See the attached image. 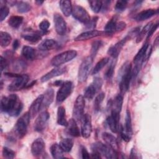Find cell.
Listing matches in <instances>:
<instances>
[{
  "label": "cell",
  "instance_id": "obj_1",
  "mask_svg": "<svg viewBox=\"0 0 159 159\" xmlns=\"http://www.w3.org/2000/svg\"><path fill=\"white\" fill-rule=\"evenodd\" d=\"M22 108L23 104L16 94H12L8 96H4L1 100V111L7 113L11 116H19Z\"/></svg>",
  "mask_w": 159,
  "mask_h": 159
},
{
  "label": "cell",
  "instance_id": "obj_2",
  "mask_svg": "<svg viewBox=\"0 0 159 159\" xmlns=\"http://www.w3.org/2000/svg\"><path fill=\"white\" fill-rule=\"evenodd\" d=\"M131 80L132 65L130 63L126 62L121 67L118 74L119 84L122 93H125L129 90Z\"/></svg>",
  "mask_w": 159,
  "mask_h": 159
},
{
  "label": "cell",
  "instance_id": "obj_3",
  "mask_svg": "<svg viewBox=\"0 0 159 159\" xmlns=\"http://www.w3.org/2000/svg\"><path fill=\"white\" fill-rule=\"evenodd\" d=\"M91 148L93 152L98 153L101 155L106 157V158L114 159L118 158L117 151L114 150L108 145H105L100 142L93 143Z\"/></svg>",
  "mask_w": 159,
  "mask_h": 159
},
{
  "label": "cell",
  "instance_id": "obj_4",
  "mask_svg": "<svg viewBox=\"0 0 159 159\" xmlns=\"http://www.w3.org/2000/svg\"><path fill=\"white\" fill-rule=\"evenodd\" d=\"M30 117L29 112H26L17 120L15 125V132L20 139L25 135Z\"/></svg>",
  "mask_w": 159,
  "mask_h": 159
},
{
  "label": "cell",
  "instance_id": "obj_5",
  "mask_svg": "<svg viewBox=\"0 0 159 159\" xmlns=\"http://www.w3.org/2000/svg\"><path fill=\"white\" fill-rule=\"evenodd\" d=\"M77 55V52L73 50H70L58 54L51 60V64L55 67L71 61Z\"/></svg>",
  "mask_w": 159,
  "mask_h": 159
},
{
  "label": "cell",
  "instance_id": "obj_6",
  "mask_svg": "<svg viewBox=\"0 0 159 159\" xmlns=\"http://www.w3.org/2000/svg\"><path fill=\"white\" fill-rule=\"evenodd\" d=\"M93 58L91 56L86 57L80 65L78 78L80 82L82 83L86 81L87 79L91 68L92 66Z\"/></svg>",
  "mask_w": 159,
  "mask_h": 159
},
{
  "label": "cell",
  "instance_id": "obj_7",
  "mask_svg": "<svg viewBox=\"0 0 159 159\" xmlns=\"http://www.w3.org/2000/svg\"><path fill=\"white\" fill-rule=\"evenodd\" d=\"M85 106L84 98L82 95H79L75 101L73 110V119L76 121L81 120L84 115V108Z\"/></svg>",
  "mask_w": 159,
  "mask_h": 159
},
{
  "label": "cell",
  "instance_id": "obj_8",
  "mask_svg": "<svg viewBox=\"0 0 159 159\" xmlns=\"http://www.w3.org/2000/svg\"><path fill=\"white\" fill-rule=\"evenodd\" d=\"M73 84L70 81L63 82L57 93L56 101L58 104L63 102L71 94Z\"/></svg>",
  "mask_w": 159,
  "mask_h": 159
},
{
  "label": "cell",
  "instance_id": "obj_9",
  "mask_svg": "<svg viewBox=\"0 0 159 159\" xmlns=\"http://www.w3.org/2000/svg\"><path fill=\"white\" fill-rule=\"evenodd\" d=\"M14 80L8 86V90L11 91H19L25 87L27 84L29 77L27 75H19L18 74L17 76L14 78Z\"/></svg>",
  "mask_w": 159,
  "mask_h": 159
},
{
  "label": "cell",
  "instance_id": "obj_10",
  "mask_svg": "<svg viewBox=\"0 0 159 159\" xmlns=\"http://www.w3.org/2000/svg\"><path fill=\"white\" fill-rule=\"evenodd\" d=\"M102 85V80L101 78L96 77L94 78L93 83L85 89L84 98L88 99H93L96 92L101 88Z\"/></svg>",
  "mask_w": 159,
  "mask_h": 159
},
{
  "label": "cell",
  "instance_id": "obj_11",
  "mask_svg": "<svg viewBox=\"0 0 159 159\" xmlns=\"http://www.w3.org/2000/svg\"><path fill=\"white\" fill-rule=\"evenodd\" d=\"M71 14L75 19L82 23L85 24L86 25L91 20L88 12L84 8L80 6L76 5L73 6Z\"/></svg>",
  "mask_w": 159,
  "mask_h": 159
},
{
  "label": "cell",
  "instance_id": "obj_12",
  "mask_svg": "<svg viewBox=\"0 0 159 159\" xmlns=\"http://www.w3.org/2000/svg\"><path fill=\"white\" fill-rule=\"evenodd\" d=\"M50 118V114L47 111L42 112L37 117L34 123V129L37 132H41L45 130L48 119Z\"/></svg>",
  "mask_w": 159,
  "mask_h": 159
},
{
  "label": "cell",
  "instance_id": "obj_13",
  "mask_svg": "<svg viewBox=\"0 0 159 159\" xmlns=\"http://www.w3.org/2000/svg\"><path fill=\"white\" fill-rule=\"evenodd\" d=\"M81 121V134L84 138L87 139L89 137L92 132V124H91V116L88 114H84Z\"/></svg>",
  "mask_w": 159,
  "mask_h": 159
},
{
  "label": "cell",
  "instance_id": "obj_14",
  "mask_svg": "<svg viewBox=\"0 0 159 159\" xmlns=\"http://www.w3.org/2000/svg\"><path fill=\"white\" fill-rule=\"evenodd\" d=\"M119 119L120 112L115 111H111V114L107 118V123L111 130L116 133L119 130Z\"/></svg>",
  "mask_w": 159,
  "mask_h": 159
},
{
  "label": "cell",
  "instance_id": "obj_15",
  "mask_svg": "<svg viewBox=\"0 0 159 159\" xmlns=\"http://www.w3.org/2000/svg\"><path fill=\"white\" fill-rule=\"evenodd\" d=\"M53 22L57 34L60 35H63L66 31V23L63 17L60 14L56 13L53 16Z\"/></svg>",
  "mask_w": 159,
  "mask_h": 159
},
{
  "label": "cell",
  "instance_id": "obj_16",
  "mask_svg": "<svg viewBox=\"0 0 159 159\" xmlns=\"http://www.w3.org/2000/svg\"><path fill=\"white\" fill-rule=\"evenodd\" d=\"M130 39V37L129 35H127L126 37H125L124 39H122L121 40H120L119 42L116 43L115 45L111 46L109 48V50L107 51V53L110 56L113 57L114 59H116L117 57H118V55H119L122 48H123V47L124 46V45L125 44L127 41L128 40H129Z\"/></svg>",
  "mask_w": 159,
  "mask_h": 159
},
{
  "label": "cell",
  "instance_id": "obj_17",
  "mask_svg": "<svg viewBox=\"0 0 159 159\" xmlns=\"http://www.w3.org/2000/svg\"><path fill=\"white\" fill-rule=\"evenodd\" d=\"M45 148V143L42 138L35 139L31 145V152L34 157L40 156Z\"/></svg>",
  "mask_w": 159,
  "mask_h": 159
},
{
  "label": "cell",
  "instance_id": "obj_18",
  "mask_svg": "<svg viewBox=\"0 0 159 159\" xmlns=\"http://www.w3.org/2000/svg\"><path fill=\"white\" fill-rule=\"evenodd\" d=\"M105 34L104 32L99 31L97 30H92L86 31L84 32H83L80 34L79 35H78L75 39V41H83V40H87L91 39H93L94 37H96L98 36H101Z\"/></svg>",
  "mask_w": 159,
  "mask_h": 159
},
{
  "label": "cell",
  "instance_id": "obj_19",
  "mask_svg": "<svg viewBox=\"0 0 159 159\" xmlns=\"http://www.w3.org/2000/svg\"><path fill=\"white\" fill-rule=\"evenodd\" d=\"M65 71H66V68L65 67L57 66V67L53 68V70H52L46 73L45 75H43L41 78L40 80L42 83L46 82V81H48L49 80H50V79H52L54 77H57V76L61 75Z\"/></svg>",
  "mask_w": 159,
  "mask_h": 159
},
{
  "label": "cell",
  "instance_id": "obj_20",
  "mask_svg": "<svg viewBox=\"0 0 159 159\" xmlns=\"http://www.w3.org/2000/svg\"><path fill=\"white\" fill-rule=\"evenodd\" d=\"M43 95L40 94L39 95L31 104L30 106L29 107V112L30 115L31 117H34L40 111L41 109L42 101H43Z\"/></svg>",
  "mask_w": 159,
  "mask_h": 159
},
{
  "label": "cell",
  "instance_id": "obj_21",
  "mask_svg": "<svg viewBox=\"0 0 159 159\" xmlns=\"http://www.w3.org/2000/svg\"><path fill=\"white\" fill-rule=\"evenodd\" d=\"M102 138L107 145H108L114 150L117 151V150L119 149L118 142L116 138L113 135L107 132H104L102 134Z\"/></svg>",
  "mask_w": 159,
  "mask_h": 159
},
{
  "label": "cell",
  "instance_id": "obj_22",
  "mask_svg": "<svg viewBox=\"0 0 159 159\" xmlns=\"http://www.w3.org/2000/svg\"><path fill=\"white\" fill-rule=\"evenodd\" d=\"M148 47L149 44L147 42L145 43L142 45V47L140 48V49L139 50V52L134 58V63L135 65H142L143 62L145 60V57Z\"/></svg>",
  "mask_w": 159,
  "mask_h": 159
},
{
  "label": "cell",
  "instance_id": "obj_23",
  "mask_svg": "<svg viewBox=\"0 0 159 159\" xmlns=\"http://www.w3.org/2000/svg\"><path fill=\"white\" fill-rule=\"evenodd\" d=\"M157 13V10L154 9H148L140 12L135 17V19L137 21H143L150 19Z\"/></svg>",
  "mask_w": 159,
  "mask_h": 159
},
{
  "label": "cell",
  "instance_id": "obj_24",
  "mask_svg": "<svg viewBox=\"0 0 159 159\" xmlns=\"http://www.w3.org/2000/svg\"><path fill=\"white\" fill-rule=\"evenodd\" d=\"M66 127L68 134H70L71 136L78 137L81 135L80 129L76 124V120L73 118L70 119V120L68 121V125Z\"/></svg>",
  "mask_w": 159,
  "mask_h": 159
},
{
  "label": "cell",
  "instance_id": "obj_25",
  "mask_svg": "<svg viewBox=\"0 0 159 159\" xmlns=\"http://www.w3.org/2000/svg\"><path fill=\"white\" fill-rule=\"evenodd\" d=\"M58 46L57 42L53 39H45L43 40L38 46L39 50L47 51L52 50Z\"/></svg>",
  "mask_w": 159,
  "mask_h": 159
},
{
  "label": "cell",
  "instance_id": "obj_26",
  "mask_svg": "<svg viewBox=\"0 0 159 159\" xmlns=\"http://www.w3.org/2000/svg\"><path fill=\"white\" fill-rule=\"evenodd\" d=\"M43 98V101L42 104L41 108H47L48 107L51 103L53 101V97H54V92L52 89H47L44 94Z\"/></svg>",
  "mask_w": 159,
  "mask_h": 159
},
{
  "label": "cell",
  "instance_id": "obj_27",
  "mask_svg": "<svg viewBox=\"0 0 159 159\" xmlns=\"http://www.w3.org/2000/svg\"><path fill=\"white\" fill-rule=\"evenodd\" d=\"M59 4L61 11L65 16L68 17L71 14L73 7L71 5V2L70 1L62 0L60 1Z\"/></svg>",
  "mask_w": 159,
  "mask_h": 159
},
{
  "label": "cell",
  "instance_id": "obj_28",
  "mask_svg": "<svg viewBox=\"0 0 159 159\" xmlns=\"http://www.w3.org/2000/svg\"><path fill=\"white\" fill-rule=\"evenodd\" d=\"M57 123L62 126L66 127L68 121L66 119V111L63 106H59L57 110Z\"/></svg>",
  "mask_w": 159,
  "mask_h": 159
},
{
  "label": "cell",
  "instance_id": "obj_29",
  "mask_svg": "<svg viewBox=\"0 0 159 159\" xmlns=\"http://www.w3.org/2000/svg\"><path fill=\"white\" fill-rule=\"evenodd\" d=\"M50 153L53 158L60 159L64 157L63 152L64 151L62 150L59 144L55 143L51 145L50 147Z\"/></svg>",
  "mask_w": 159,
  "mask_h": 159
},
{
  "label": "cell",
  "instance_id": "obj_30",
  "mask_svg": "<svg viewBox=\"0 0 159 159\" xmlns=\"http://www.w3.org/2000/svg\"><path fill=\"white\" fill-rule=\"evenodd\" d=\"M121 130L125 132L126 134L132 137V121H131V116L129 110L126 111L125 119V129L121 128Z\"/></svg>",
  "mask_w": 159,
  "mask_h": 159
},
{
  "label": "cell",
  "instance_id": "obj_31",
  "mask_svg": "<svg viewBox=\"0 0 159 159\" xmlns=\"http://www.w3.org/2000/svg\"><path fill=\"white\" fill-rule=\"evenodd\" d=\"M116 24H117V18L114 16L107 22L104 27L105 34H107V35L112 34L116 31Z\"/></svg>",
  "mask_w": 159,
  "mask_h": 159
},
{
  "label": "cell",
  "instance_id": "obj_32",
  "mask_svg": "<svg viewBox=\"0 0 159 159\" xmlns=\"http://www.w3.org/2000/svg\"><path fill=\"white\" fill-rule=\"evenodd\" d=\"M123 102V97L121 94H118L111 104V111H115L120 112Z\"/></svg>",
  "mask_w": 159,
  "mask_h": 159
},
{
  "label": "cell",
  "instance_id": "obj_33",
  "mask_svg": "<svg viewBox=\"0 0 159 159\" xmlns=\"http://www.w3.org/2000/svg\"><path fill=\"white\" fill-rule=\"evenodd\" d=\"M73 143H74V141L72 139L65 138L62 139L60 142L59 145L64 152H70L73 148Z\"/></svg>",
  "mask_w": 159,
  "mask_h": 159
},
{
  "label": "cell",
  "instance_id": "obj_34",
  "mask_svg": "<svg viewBox=\"0 0 159 159\" xmlns=\"http://www.w3.org/2000/svg\"><path fill=\"white\" fill-rule=\"evenodd\" d=\"M22 55L25 58L32 60L35 57V50L30 46H24L22 50Z\"/></svg>",
  "mask_w": 159,
  "mask_h": 159
},
{
  "label": "cell",
  "instance_id": "obj_35",
  "mask_svg": "<svg viewBox=\"0 0 159 159\" xmlns=\"http://www.w3.org/2000/svg\"><path fill=\"white\" fill-rule=\"evenodd\" d=\"M23 20H24V18L22 16H13L9 18L8 20V23H9V25L12 27L18 28L22 24Z\"/></svg>",
  "mask_w": 159,
  "mask_h": 159
},
{
  "label": "cell",
  "instance_id": "obj_36",
  "mask_svg": "<svg viewBox=\"0 0 159 159\" xmlns=\"http://www.w3.org/2000/svg\"><path fill=\"white\" fill-rule=\"evenodd\" d=\"M12 40V37L9 34L6 32H1L0 33V41L1 46L6 47L9 45Z\"/></svg>",
  "mask_w": 159,
  "mask_h": 159
},
{
  "label": "cell",
  "instance_id": "obj_37",
  "mask_svg": "<svg viewBox=\"0 0 159 159\" xmlns=\"http://www.w3.org/2000/svg\"><path fill=\"white\" fill-rule=\"evenodd\" d=\"M109 61V58L108 57H105L102 58L100 61H99L94 67V68L92 70V75H95L98 73L99 71L101 70V69L107 64V63Z\"/></svg>",
  "mask_w": 159,
  "mask_h": 159
},
{
  "label": "cell",
  "instance_id": "obj_38",
  "mask_svg": "<svg viewBox=\"0 0 159 159\" xmlns=\"http://www.w3.org/2000/svg\"><path fill=\"white\" fill-rule=\"evenodd\" d=\"M16 6H17V11L20 13L27 12L29 11H30V9H31V7H30V4L29 3H27L26 2H24V1L17 2V3L16 4Z\"/></svg>",
  "mask_w": 159,
  "mask_h": 159
},
{
  "label": "cell",
  "instance_id": "obj_39",
  "mask_svg": "<svg viewBox=\"0 0 159 159\" xmlns=\"http://www.w3.org/2000/svg\"><path fill=\"white\" fill-rule=\"evenodd\" d=\"M103 45V42L101 40H95L93 42L91 49V57L94 58L95 57L96 55L97 54L98 50L101 47V46Z\"/></svg>",
  "mask_w": 159,
  "mask_h": 159
},
{
  "label": "cell",
  "instance_id": "obj_40",
  "mask_svg": "<svg viewBox=\"0 0 159 159\" xmlns=\"http://www.w3.org/2000/svg\"><path fill=\"white\" fill-rule=\"evenodd\" d=\"M152 25H153V23H152V22L148 23V24L143 28V29L140 31V32L138 34V35H137V40H136V42H137V43L140 42L143 39L144 35H145L148 32L149 30L150 29V28L152 27Z\"/></svg>",
  "mask_w": 159,
  "mask_h": 159
},
{
  "label": "cell",
  "instance_id": "obj_41",
  "mask_svg": "<svg viewBox=\"0 0 159 159\" xmlns=\"http://www.w3.org/2000/svg\"><path fill=\"white\" fill-rule=\"evenodd\" d=\"M104 97H105V94L104 93H99L96 97L94 102V109L96 112H98L99 111L101 103L102 102L103 99H104Z\"/></svg>",
  "mask_w": 159,
  "mask_h": 159
},
{
  "label": "cell",
  "instance_id": "obj_42",
  "mask_svg": "<svg viewBox=\"0 0 159 159\" xmlns=\"http://www.w3.org/2000/svg\"><path fill=\"white\" fill-rule=\"evenodd\" d=\"M116 63V59H114V60H112L111 61V64L109 65V67L107 68V69L104 74V77L106 80H111L112 78V77L113 76Z\"/></svg>",
  "mask_w": 159,
  "mask_h": 159
},
{
  "label": "cell",
  "instance_id": "obj_43",
  "mask_svg": "<svg viewBox=\"0 0 159 159\" xmlns=\"http://www.w3.org/2000/svg\"><path fill=\"white\" fill-rule=\"evenodd\" d=\"M22 37L25 40L29 41L30 42H32V43H35V42H39L42 38L41 35L38 34H25V35H23Z\"/></svg>",
  "mask_w": 159,
  "mask_h": 159
},
{
  "label": "cell",
  "instance_id": "obj_44",
  "mask_svg": "<svg viewBox=\"0 0 159 159\" xmlns=\"http://www.w3.org/2000/svg\"><path fill=\"white\" fill-rule=\"evenodd\" d=\"M89 3L93 11L96 13H98L102 9V1H90Z\"/></svg>",
  "mask_w": 159,
  "mask_h": 159
},
{
  "label": "cell",
  "instance_id": "obj_45",
  "mask_svg": "<svg viewBox=\"0 0 159 159\" xmlns=\"http://www.w3.org/2000/svg\"><path fill=\"white\" fill-rule=\"evenodd\" d=\"M127 5V1L124 0H119L116 2L115 5V9L119 12H123Z\"/></svg>",
  "mask_w": 159,
  "mask_h": 159
},
{
  "label": "cell",
  "instance_id": "obj_46",
  "mask_svg": "<svg viewBox=\"0 0 159 159\" xmlns=\"http://www.w3.org/2000/svg\"><path fill=\"white\" fill-rule=\"evenodd\" d=\"M16 155L15 152L12 150L11 149L7 148V147H4L2 149V156L4 158L11 159L14 158Z\"/></svg>",
  "mask_w": 159,
  "mask_h": 159
},
{
  "label": "cell",
  "instance_id": "obj_47",
  "mask_svg": "<svg viewBox=\"0 0 159 159\" xmlns=\"http://www.w3.org/2000/svg\"><path fill=\"white\" fill-rule=\"evenodd\" d=\"M9 12V8L6 6H1L0 8V21L2 22L8 16Z\"/></svg>",
  "mask_w": 159,
  "mask_h": 159
},
{
  "label": "cell",
  "instance_id": "obj_48",
  "mask_svg": "<svg viewBox=\"0 0 159 159\" xmlns=\"http://www.w3.org/2000/svg\"><path fill=\"white\" fill-rule=\"evenodd\" d=\"M50 22L47 19H44L42 22H40L39 27L41 30L45 32L48 30V29L50 27Z\"/></svg>",
  "mask_w": 159,
  "mask_h": 159
},
{
  "label": "cell",
  "instance_id": "obj_49",
  "mask_svg": "<svg viewBox=\"0 0 159 159\" xmlns=\"http://www.w3.org/2000/svg\"><path fill=\"white\" fill-rule=\"evenodd\" d=\"M0 64H1V71H2L4 69H6L8 65L7 60L5 58H4L2 56L1 57Z\"/></svg>",
  "mask_w": 159,
  "mask_h": 159
},
{
  "label": "cell",
  "instance_id": "obj_50",
  "mask_svg": "<svg viewBox=\"0 0 159 159\" xmlns=\"http://www.w3.org/2000/svg\"><path fill=\"white\" fill-rule=\"evenodd\" d=\"M81 157L83 159H88L90 158L89 153L87 151L86 148L84 147H81Z\"/></svg>",
  "mask_w": 159,
  "mask_h": 159
},
{
  "label": "cell",
  "instance_id": "obj_51",
  "mask_svg": "<svg viewBox=\"0 0 159 159\" xmlns=\"http://www.w3.org/2000/svg\"><path fill=\"white\" fill-rule=\"evenodd\" d=\"M158 23H157L155 24H153V25L152 26V27L150 28V29L149 30L148 32L147 33V39H148L150 38L152 34L155 32V31L157 30V29L158 28Z\"/></svg>",
  "mask_w": 159,
  "mask_h": 159
},
{
  "label": "cell",
  "instance_id": "obj_52",
  "mask_svg": "<svg viewBox=\"0 0 159 159\" xmlns=\"http://www.w3.org/2000/svg\"><path fill=\"white\" fill-rule=\"evenodd\" d=\"M126 27V24L124 22H119L116 24V31H120L122 30Z\"/></svg>",
  "mask_w": 159,
  "mask_h": 159
},
{
  "label": "cell",
  "instance_id": "obj_53",
  "mask_svg": "<svg viewBox=\"0 0 159 159\" xmlns=\"http://www.w3.org/2000/svg\"><path fill=\"white\" fill-rule=\"evenodd\" d=\"M130 158H139V154L137 153V152L135 148L132 149L131 152H130Z\"/></svg>",
  "mask_w": 159,
  "mask_h": 159
},
{
  "label": "cell",
  "instance_id": "obj_54",
  "mask_svg": "<svg viewBox=\"0 0 159 159\" xmlns=\"http://www.w3.org/2000/svg\"><path fill=\"white\" fill-rule=\"evenodd\" d=\"M97 20H98V17H94L92 19V20H91L89 21V22L86 24L88 25V27H95Z\"/></svg>",
  "mask_w": 159,
  "mask_h": 159
},
{
  "label": "cell",
  "instance_id": "obj_55",
  "mask_svg": "<svg viewBox=\"0 0 159 159\" xmlns=\"http://www.w3.org/2000/svg\"><path fill=\"white\" fill-rule=\"evenodd\" d=\"M19 40H17V39H16L14 41V42H13V45H12V47H13V49L14 50H16V49H17L18 48V47H19Z\"/></svg>",
  "mask_w": 159,
  "mask_h": 159
},
{
  "label": "cell",
  "instance_id": "obj_56",
  "mask_svg": "<svg viewBox=\"0 0 159 159\" xmlns=\"http://www.w3.org/2000/svg\"><path fill=\"white\" fill-rule=\"evenodd\" d=\"M158 37H157V39H156V40H155V42H154V44L156 45H158Z\"/></svg>",
  "mask_w": 159,
  "mask_h": 159
},
{
  "label": "cell",
  "instance_id": "obj_57",
  "mask_svg": "<svg viewBox=\"0 0 159 159\" xmlns=\"http://www.w3.org/2000/svg\"><path fill=\"white\" fill-rule=\"evenodd\" d=\"M36 2L37 3H38V4L39 5H41L43 2V1H36Z\"/></svg>",
  "mask_w": 159,
  "mask_h": 159
}]
</instances>
